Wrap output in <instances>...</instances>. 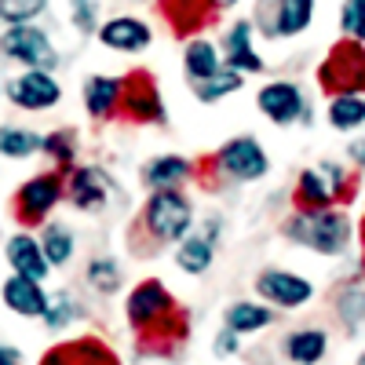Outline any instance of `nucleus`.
Masks as SVG:
<instances>
[{
  "label": "nucleus",
  "instance_id": "obj_1",
  "mask_svg": "<svg viewBox=\"0 0 365 365\" xmlns=\"http://www.w3.org/2000/svg\"><path fill=\"white\" fill-rule=\"evenodd\" d=\"M285 230H289V237L296 241V245H307L322 256H340L347 249V241H351V223L336 208H314V212L299 208Z\"/></svg>",
  "mask_w": 365,
  "mask_h": 365
},
{
  "label": "nucleus",
  "instance_id": "obj_2",
  "mask_svg": "<svg viewBox=\"0 0 365 365\" xmlns=\"http://www.w3.org/2000/svg\"><path fill=\"white\" fill-rule=\"evenodd\" d=\"M0 55L11 58V63L26 66V70H55L58 66V51L55 44L48 41L44 29H37L34 22H19V26H8L0 34Z\"/></svg>",
  "mask_w": 365,
  "mask_h": 365
},
{
  "label": "nucleus",
  "instance_id": "obj_3",
  "mask_svg": "<svg viewBox=\"0 0 365 365\" xmlns=\"http://www.w3.org/2000/svg\"><path fill=\"white\" fill-rule=\"evenodd\" d=\"M143 223L161 245L165 241H182L194 223V205L179 190H154L143 208Z\"/></svg>",
  "mask_w": 365,
  "mask_h": 365
},
{
  "label": "nucleus",
  "instance_id": "obj_4",
  "mask_svg": "<svg viewBox=\"0 0 365 365\" xmlns=\"http://www.w3.org/2000/svg\"><path fill=\"white\" fill-rule=\"evenodd\" d=\"M322 84L329 91H336V96H347V91H354V96H361L365 91V44L358 41H344L332 48V55L325 58V66L318 70Z\"/></svg>",
  "mask_w": 365,
  "mask_h": 365
},
{
  "label": "nucleus",
  "instance_id": "obj_5",
  "mask_svg": "<svg viewBox=\"0 0 365 365\" xmlns=\"http://www.w3.org/2000/svg\"><path fill=\"white\" fill-rule=\"evenodd\" d=\"M212 161H216L220 172H227V175L237 179V182H256V179H263L267 168H270V158H267V150L259 146L256 135H237V139H230L227 146H220V154L212 158Z\"/></svg>",
  "mask_w": 365,
  "mask_h": 365
},
{
  "label": "nucleus",
  "instance_id": "obj_6",
  "mask_svg": "<svg viewBox=\"0 0 365 365\" xmlns=\"http://www.w3.org/2000/svg\"><path fill=\"white\" fill-rule=\"evenodd\" d=\"M63 187L66 182L58 172H44V175L26 179L15 194V208H19L22 223H44V216L58 205V197H63Z\"/></svg>",
  "mask_w": 365,
  "mask_h": 365
},
{
  "label": "nucleus",
  "instance_id": "obj_7",
  "mask_svg": "<svg viewBox=\"0 0 365 365\" xmlns=\"http://www.w3.org/2000/svg\"><path fill=\"white\" fill-rule=\"evenodd\" d=\"M168 314H175V303L168 296V289L161 282H143L132 296H128V322L146 332V329H161V322H168Z\"/></svg>",
  "mask_w": 365,
  "mask_h": 365
},
{
  "label": "nucleus",
  "instance_id": "obj_8",
  "mask_svg": "<svg viewBox=\"0 0 365 365\" xmlns=\"http://www.w3.org/2000/svg\"><path fill=\"white\" fill-rule=\"evenodd\" d=\"M256 106L263 110L267 120L274 125H292V120H307V103H303V91L292 81H274L267 88H259Z\"/></svg>",
  "mask_w": 365,
  "mask_h": 365
},
{
  "label": "nucleus",
  "instance_id": "obj_9",
  "mask_svg": "<svg viewBox=\"0 0 365 365\" xmlns=\"http://www.w3.org/2000/svg\"><path fill=\"white\" fill-rule=\"evenodd\" d=\"M8 99L22 110H51L63 99V88L48 70H26L22 77L8 81Z\"/></svg>",
  "mask_w": 365,
  "mask_h": 365
},
{
  "label": "nucleus",
  "instance_id": "obj_10",
  "mask_svg": "<svg viewBox=\"0 0 365 365\" xmlns=\"http://www.w3.org/2000/svg\"><path fill=\"white\" fill-rule=\"evenodd\" d=\"M256 292L270 303H278V307H303L314 296V285L289 270H263L256 278Z\"/></svg>",
  "mask_w": 365,
  "mask_h": 365
},
{
  "label": "nucleus",
  "instance_id": "obj_11",
  "mask_svg": "<svg viewBox=\"0 0 365 365\" xmlns=\"http://www.w3.org/2000/svg\"><path fill=\"white\" fill-rule=\"evenodd\" d=\"M99 41L113 51H143L150 48L154 34H150V26L143 19H132V15H117L110 22L99 26Z\"/></svg>",
  "mask_w": 365,
  "mask_h": 365
},
{
  "label": "nucleus",
  "instance_id": "obj_12",
  "mask_svg": "<svg viewBox=\"0 0 365 365\" xmlns=\"http://www.w3.org/2000/svg\"><path fill=\"white\" fill-rule=\"evenodd\" d=\"M125 110L132 120H165V103L161 91L154 88L150 73H135L125 81Z\"/></svg>",
  "mask_w": 365,
  "mask_h": 365
},
{
  "label": "nucleus",
  "instance_id": "obj_13",
  "mask_svg": "<svg viewBox=\"0 0 365 365\" xmlns=\"http://www.w3.org/2000/svg\"><path fill=\"white\" fill-rule=\"evenodd\" d=\"M4 303L15 311V314H26V318H41L48 311L51 296L41 289V282L34 278H22V274H11L4 282Z\"/></svg>",
  "mask_w": 365,
  "mask_h": 365
},
{
  "label": "nucleus",
  "instance_id": "obj_14",
  "mask_svg": "<svg viewBox=\"0 0 365 365\" xmlns=\"http://www.w3.org/2000/svg\"><path fill=\"white\" fill-rule=\"evenodd\" d=\"M4 256H8L11 270L22 274V278H34V282L48 278V256H44V249H41L29 234H15V237H8Z\"/></svg>",
  "mask_w": 365,
  "mask_h": 365
},
{
  "label": "nucleus",
  "instance_id": "obj_15",
  "mask_svg": "<svg viewBox=\"0 0 365 365\" xmlns=\"http://www.w3.org/2000/svg\"><path fill=\"white\" fill-rule=\"evenodd\" d=\"M66 194L70 201L81 208V212H96L106 205L110 197V187H106V175L99 168H77L70 179H66Z\"/></svg>",
  "mask_w": 365,
  "mask_h": 365
},
{
  "label": "nucleus",
  "instance_id": "obj_16",
  "mask_svg": "<svg viewBox=\"0 0 365 365\" xmlns=\"http://www.w3.org/2000/svg\"><path fill=\"white\" fill-rule=\"evenodd\" d=\"M120 99H125V81H120V77L96 73V77L84 81V106H88V113L96 117V120L113 117V110L120 106Z\"/></svg>",
  "mask_w": 365,
  "mask_h": 365
},
{
  "label": "nucleus",
  "instance_id": "obj_17",
  "mask_svg": "<svg viewBox=\"0 0 365 365\" xmlns=\"http://www.w3.org/2000/svg\"><path fill=\"white\" fill-rule=\"evenodd\" d=\"M143 179H146L150 190H175L179 182L194 179V165L179 154H161L143 168Z\"/></svg>",
  "mask_w": 365,
  "mask_h": 365
},
{
  "label": "nucleus",
  "instance_id": "obj_18",
  "mask_svg": "<svg viewBox=\"0 0 365 365\" xmlns=\"http://www.w3.org/2000/svg\"><path fill=\"white\" fill-rule=\"evenodd\" d=\"M314 19V0H274L270 34L274 37H299Z\"/></svg>",
  "mask_w": 365,
  "mask_h": 365
},
{
  "label": "nucleus",
  "instance_id": "obj_19",
  "mask_svg": "<svg viewBox=\"0 0 365 365\" xmlns=\"http://www.w3.org/2000/svg\"><path fill=\"white\" fill-rule=\"evenodd\" d=\"M212 252H216V220L208 223L205 234H190V237L179 241L175 263L187 270V274H205L212 267Z\"/></svg>",
  "mask_w": 365,
  "mask_h": 365
},
{
  "label": "nucleus",
  "instance_id": "obj_20",
  "mask_svg": "<svg viewBox=\"0 0 365 365\" xmlns=\"http://www.w3.org/2000/svg\"><path fill=\"white\" fill-rule=\"evenodd\" d=\"M41 365H117L113 354L96 344V340H81V344H66V347H55Z\"/></svg>",
  "mask_w": 365,
  "mask_h": 365
},
{
  "label": "nucleus",
  "instance_id": "obj_21",
  "mask_svg": "<svg viewBox=\"0 0 365 365\" xmlns=\"http://www.w3.org/2000/svg\"><path fill=\"white\" fill-rule=\"evenodd\" d=\"M182 70H187L190 81H208V77H216L223 70V58L216 51V44L212 41H190L187 44V55H182Z\"/></svg>",
  "mask_w": 365,
  "mask_h": 365
},
{
  "label": "nucleus",
  "instance_id": "obj_22",
  "mask_svg": "<svg viewBox=\"0 0 365 365\" xmlns=\"http://www.w3.org/2000/svg\"><path fill=\"white\" fill-rule=\"evenodd\" d=\"M332 201L336 197H332V187H329V179L322 175V168H303L299 179H296V205L314 212V208H329Z\"/></svg>",
  "mask_w": 365,
  "mask_h": 365
},
{
  "label": "nucleus",
  "instance_id": "obj_23",
  "mask_svg": "<svg viewBox=\"0 0 365 365\" xmlns=\"http://www.w3.org/2000/svg\"><path fill=\"white\" fill-rule=\"evenodd\" d=\"M212 11H216L212 0H165V15L179 34H187V29L194 34L197 26H205L212 19Z\"/></svg>",
  "mask_w": 365,
  "mask_h": 365
},
{
  "label": "nucleus",
  "instance_id": "obj_24",
  "mask_svg": "<svg viewBox=\"0 0 365 365\" xmlns=\"http://www.w3.org/2000/svg\"><path fill=\"white\" fill-rule=\"evenodd\" d=\"M44 150V135L37 132H26V128H15V125H0V158L8 161H26Z\"/></svg>",
  "mask_w": 365,
  "mask_h": 365
},
{
  "label": "nucleus",
  "instance_id": "obj_25",
  "mask_svg": "<svg viewBox=\"0 0 365 365\" xmlns=\"http://www.w3.org/2000/svg\"><path fill=\"white\" fill-rule=\"evenodd\" d=\"M329 125L336 132H354L365 125V96H354V91H347V96H332L329 99Z\"/></svg>",
  "mask_w": 365,
  "mask_h": 365
},
{
  "label": "nucleus",
  "instance_id": "obj_26",
  "mask_svg": "<svg viewBox=\"0 0 365 365\" xmlns=\"http://www.w3.org/2000/svg\"><path fill=\"white\" fill-rule=\"evenodd\" d=\"M227 329H234L237 336H245V332H259L274 322V314L267 307H259V303H249V299H241L234 303V307H227Z\"/></svg>",
  "mask_w": 365,
  "mask_h": 365
},
{
  "label": "nucleus",
  "instance_id": "obj_27",
  "mask_svg": "<svg viewBox=\"0 0 365 365\" xmlns=\"http://www.w3.org/2000/svg\"><path fill=\"white\" fill-rule=\"evenodd\" d=\"M325 344H329L325 332H318V329H299V332H292V336H289L285 351H289V358H292L296 365H314V361H322Z\"/></svg>",
  "mask_w": 365,
  "mask_h": 365
},
{
  "label": "nucleus",
  "instance_id": "obj_28",
  "mask_svg": "<svg viewBox=\"0 0 365 365\" xmlns=\"http://www.w3.org/2000/svg\"><path fill=\"white\" fill-rule=\"evenodd\" d=\"M237 88H241V73L227 66V70H220L216 77L201 81V84L194 88V96H197L201 103H216V99H227V96H234Z\"/></svg>",
  "mask_w": 365,
  "mask_h": 365
},
{
  "label": "nucleus",
  "instance_id": "obj_29",
  "mask_svg": "<svg viewBox=\"0 0 365 365\" xmlns=\"http://www.w3.org/2000/svg\"><path fill=\"white\" fill-rule=\"evenodd\" d=\"M41 249H44L48 263H66L73 256V234L66 227L51 223V227H44V245Z\"/></svg>",
  "mask_w": 365,
  "mask_h": 365
},
{
  "label": "nucleus",
  "instance_id": "obj_30",
  "mask_svg": "<svg viewBox=\"0 0 365 365\" xmlns=\"http://www.w3.org/2000/svg\"><path fill=\"white\" fill-rule=\"evenodd\" d=\"M88 282L96 292H117L120 289V267L113 259H91L88 263Z\"/></svg>",
  "mask_w": 365,
  "mask_h": 365
},
{
  "label": "nucleus",
  "instance_id": "obj_31",
  "mask_svg": "<svg viewBox=\"0 0 365 365\" xmlns=\"http://www.w3.org/2000/svg\"><path fill=\"white\" fill-rule=\"evenodd\" d=\"M44 8H48V0H0V19L8 26H19V22L37 19Z\"/></svg>",
  "mask_w": 365,
  "mask_h": 365
},
{
  "label": "nucleus",
  "instance_id": "obj_32",
  "mask_svg": "<svg viewBox=\"0 0 365 365\" xmlns=\"http://www.w3.org/2000/svg\"><path fill=\"white\" fill-rule=\"evenodd\" d=\"M44 154H51L58 165H70V161L77 158V139H73V132L58 128V132L44 135Z\"/></svg>",
  "mask_w": 365,
  "mask_h": 365
},
{
  "label": "nucleus",
  "instance_id": "obj_33",
  "mask_svg": "<svg viewBox=\"0 0 365 365\" xmlns=\"http://www.w3.org/2000/svg\"><path fill=\"white\" fill-rule=\"evenodd\" d=\"M70 19L81 34H99V0H70Z\"/></svg>",
  "mask_w": 365,
  "mask_h": 365
},
{
  "label": "nucleus",
  "instance_id": "obj_34",
  "mask_svg": "<svg viewBox=\"0 0 365 365\" xmlns=\"http://www.w3.org/2000/svg\"><path fill=\"white\" fill-rule=\"evenodd\" d=\"M340 22H344V34H347L351 41L365 44V0H347Z\"/></svg>",
  "mask_w": 365,
  "mask_h": 365
},
{
  "label": "nucleus",
  "instance_id": "obj_35",
  "mask_svg": "<svg viewBox=\"0 0 365 365\" xmlns=\"http://www.w3.org/2000/svg\"><path fill=\"white\" fill-rule=\"evenodd\" d=\"M252 22H234L230 29H227V37H223V48H227V55H237V51H249L252 48Z\"/></svg>",
  "mask_w": 365,
  "mask_h": 365
},
{
  "label": "nucleus",
  "instance_id": "obj_36",
  "mask_svg": "<svg viewBox=\"0 0 365 365\" xmlns=\"http://www.w3.org/2000/svg\"><path fill=\"white\" fill-rule=\"evenodd\" d=\"M73 303H70V296H55L51 303H48V311H44V322L51 325V329H63L66 322H73Z\"/></svg>",
  "mask_w": 365,
  "mask_h": 365
},
{
  "label": "nucleus",
  "instance_id": "obj_37",
  "mask_svg": "<svg viewBox=\"0 0 365 365\" xmlns=\"http://www.w3.org/2000/svg\"><path fill=\"white\" fill-rule=\"evenodd\" d=\"M340 311H344V322H347V325H358V322L365 318V292H358V289L344 292Z\"/></svg>",
  "mask_w": 365,
  "mask_h": 365
},
{
  "label": "nucleus",
  "instance_id": "obj_38",
  "mask_svg": "<svg viewBox=\"0 0 365 365\" xmlns=\"http://www.w3.org/2000/svg\"><path fill=\"white\" fill-rule=\"evenodd\" d=\"M237 351V332L234 329H223L216 336V354H234Z\"/></svg>",
  "mask_w": 365,
  "mask_h": 365
},
{
  "label": "nucleus",
  "instance_id": "obj_39",
  "mask_svg": "<svg viewBox=\"0 0 365 365\" xmlns=\"http://www.w3.org/2000/svg\"><path fill=\"white\" fill-rule=\"evenodd\" d=\"M0 365H22V354L15 347H0Z\"/></svg>",
  "mask_w": 365,
  "mask_h": 365
},
{
  "label": "nucleus",
  "instance_id": "obj_40",
  "mask_svg": "<svg viewBox=\"0 0 365 365\" xmlns=\"http://www.w3.org/2000/svg\"><path fill=\"white\" fill-rule=\"evenodd\" d=\"M351 158L365 168V139H358V143H351Z\"/></svg>",
  "mask_w": 365,
  "mask_h": 365
},
{
  "label": "nucleus",
  "instance_id": "obj_41",
  "mask_svg": "<svg viewBox=\"0 0 365 365\" xmlns=\"http://www.w3.org/2000/svg\"><path fill=\"white\" fill-rule=\"evenodd\" d=\"M216 8H234V4H241V0H212Z\"/></svg>",
  "mask_w": 365,
  "mask_h": 365
},
{
  "label": "nucleus",
  "instance_id": "obj_42",
  "mask_svg": "<svg viewBox=\"0 0 365 365\" xmlns=\"http://www.w3.org/2000/svg\"><path fill=\"white\" fill-rule=\"evenodd\" d=\"M361 230H365V223H361Z\"/></svg>",
  "mask_w": 365,
  "mask_h": 365
}]
</instances>
